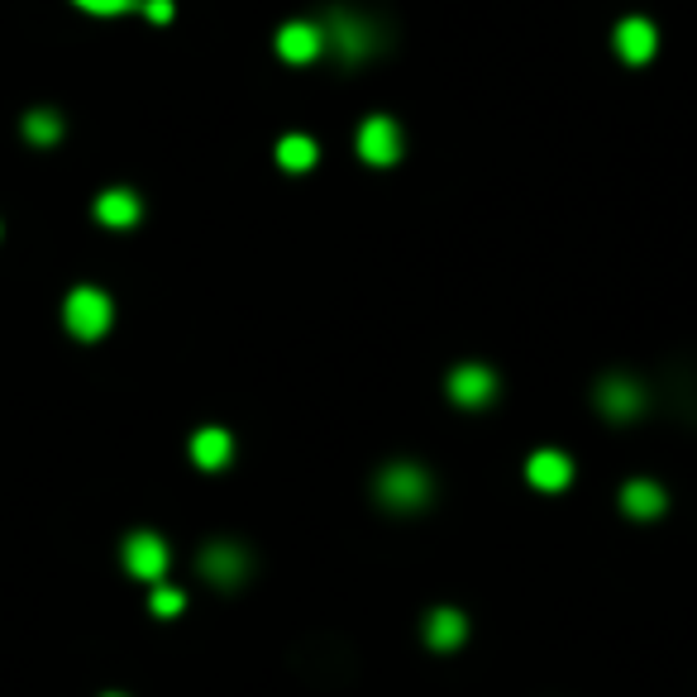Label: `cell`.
Listing matches in <instances>:
<instances>
[{
	"mask_svg": "<svg viewBox=\"0 0 697 697\" xmlns=\"http://www.w3.org/2000/svg\"><path fill=\"white\" fill-rule=\"evenodd\" d=\"M149 607H153V616H178L182 607H186V598L178 588H153V598H149Z\"/></svg>",
	"mask_w": 697,
	"mask_h": 697,
	"instance_id": "obj_18",
	"label": "cell"
},
{
	"mask_svg": "<svg viewBox=\"0 0 697 697\" xmlns=\"http://www.w3.org/2000/svg\"><path fill=\"white\" fill-rule=\"evenodd\" d=\"M449 397L459 406H487L497 397V373L483 368V363H463V368L449 373Z\"/></svg>",
	"mask_w": 697,
	"mask_h": 697,
	"instance_id": "obj_7",
	"label": "cell"
},
{
	"mask_svg": "<svg viewBox=\"0 0 697 697\" xmlns=\"http://www.w3.org/2000/svg\"><path fill=\"white\" fill-rule=\"evenodd\" d=\"M358 158L373 168H387L401 158V129L392 115H368V120L358 125Z\"/></svg>",
	"mask_w": 697,
	"mask_h": 697,
	"instance_id": "obj_4",
	"label": "cell"
},
{
	"mask_svg": "<svg viewBox=\"0 0 697 697\" xmlns=\"http://www.w3.org/2000/svg\"><path fill=\"white\" fill-rule=\"evenodd\" d=\"M106 697H125V693H106Z\"/></svg>",
	"mask_w": 697,
	"mask_h": 697,
	"instance_id": "obj_21",
	"label": "cell"
},
{
	"mask_svg": "<svg viewBox=\"0 0 697 697\" xmlns=\"http://www.w3.org/2000/svg\"><path fill=\"white\" fill-rule=\"evenodd\" d=\"M201 573L211 578L215 588H235L244 583V573H249V555H244L239 545H206V555H201Z\"/></svg>",
	"mask_w": 697,
	"mask_h": 697,
	"instance_id": "obj_9",
	"label": "cell"
},
{
	"mask_svg": "<svg viewBox=\"0 0 697 697\" xmlns=\"http://www.w3.org/2000/svg\"><path fill=\"white\" fill-rule=\"evenodd\" d=\"M278 53L287 57V63H297V67L315 63V57L325 53L321 24H311V20H292V24H282V29H278Z\"/></svg>",
	"mask_w": 697,
	"mask_h": 697,
	"instance_id": "obj_8",
	"label": "cell"
},
{
	"mask_svg": "<svg viewBox=\"0 0 697 697\" xmlns=\"http://www.w3.org/2000/svg\"><path fill=\"white\" fill-rule=\"evenodd\" d=\"M315 158H321V149H315L307 135H282V139H278V163H282L287 172H307Z\"/></svg>",
	"mask_w": 697,
	"mask_h": 697,
	"instance_id": "obj_16",
	"label": "cell"
},
{
	"mask_svg": "<svg viewBox=\"0 0 697 697\" xmlns=\"http://www.w3.org/2000/svg\"><path fill=\"white\" fill-rule=\"evenodd\" d=\"M664 506H669V497H664V487L650 483V478H635V483L621 487V512L635 516V521H655V516H664Z\"/></svg>",
	"mask_w": 697,
	"mask_h": 697,
	"instance_id": "obj_13",
	"label": "cell"
},
{
	"mask_svg": "<svg viewBox=\"0 0 697 697\" xmlns=\"http://www.w3.org/2000/svg\"><path fill=\"white\" fill-rule=\"evenodd\" d=\"M321 39H325V53H335L340 67L368 63V57L387 43L383 29H377L368 14H354V10H330L321 20Z\"/></svg>",
	"mask_w": 697,
	"mask_h": 697,
	"instance_id": "obj_1",
	"label": "cell"
},
{
	"mask_svg": "<svg viewBox=\"0 0 697 697\" xmlns=\"http://www.w3.org/2000/svg\"><path fill=\"white\" fill-rule=\"evenodd\" d=\"M63 321L77 340H100L110 330V297L96 292V287H77V292H67Z\"/></svg>",
	"mask_w": 697,
	"mask_h": 697,
	"instance_id": "obj_3",
	"label": "cell"
},
{
	"mask_svg": "<svg viewBox=\"0 0 697 697\" xmlns=\"http://www.w3.org/2000/svg\"><path fill=\"white\" fill-rule=\"evenodd\" d=\"M139 215H143V206H139V196L129 192V186H110V192L96 201V221H100V225H110V229L139 225Z\"/></svg>",
	"mask_w": 697,
	"mask_h": 697,
	"instance_id": "obj_14",
	"label": "cell"
},
{
	"mask_svg": "<svg viewBox=\"0 0 697 697\" xmlns=\"http://www.w3.org/2000/svg\"><path fill=\"white\" fill-rule=\"evenodd\" d=\"M592 397H598V411H602L607 420H635V416L645 411V392H641V383H635V377H621V373L602 377Z\"/></svg>",
	"mask_w": 697,
	"mask_h": 697,
	"instance_id": "obj_5",
	"label": "cell"
},
{
	"mask_svg": "<svg viewBox=\"0 0 697 697\" xmlns=\"http://www.w3.org/2000/svg\"><path fill=\"white\" fill-rule=\"evenodd\" d=\"M57 135H63V120H57L53 110H29L24 115V139L29 143H57Z\"/></svg>",
	"mask_w": 697,
	"mask_h": 697,
	"instance_id": "obj_17",
	"label": "cell"
},
{
	"mask_svg": "<svg viewBox=\"0 0 697 697\" xmlns=\"http://www.w3.org/2000/svg\"><path fill=\"white\" fill-rule=\"evenodd\" d=\"M125 569L135 573V578H163L168 573V545H163V535H153V530H135L125 540Z\"/></svg>",
	"mask_w": 697,
	"mask_h": 697,
	"instance_id": "obj_6",
	"label": "cell"
},
{
	"mask_svg": "<svg viewBox=\"0 0 697 697\" xmlns=\"http://www.w3.org/2000/svg\"><path fill=\"white\" fill-rule=\"evenodd\" d=\"M655 43H660L655 24L641 20V14H635V20H621V24H616V53L626 57V63H635V67L655 57Z\"/></svg>",
	"mask_w": 697,
	"mask_h": 697,
	"instance_id": "obj_12",
	"label": "cell"
},
{
	"mask_svg": "<svg viewBox=\"0 0 697 697\" xmlns=\"http://www.w3.org/2000/svg\"><path fill=\"white\" fill-rule=\"evenodd\" d=\"M143 10H149L153 24H168L172 20V0H143Z\"/></svg>",
	"mask_w": 697,
	"mask_h": 697,
	"instance_id": "obj_20",
	"label": "cell"
},
{
	"mask_svg": "<svg viewBox=\"0 0 697 697\" xmlns=\"http://www.w3.org/2000/svg\"><path fill=\"white\" fill-rule=\"evenodd\" d=\"M72 6H82L92 14H125V10H135L139 0H72Z\"/></svg>",
	"mask_w": 697,
	"mask_h": 697,
	"instance_id": "obj_19",
	"label": "cell"
},
{
	"mask_svg": "<svg viewBox=\"0 0 697 697\" xmlns=\"http://www.w3.org/2000/svg\"><path fill=\"white\" fill-rule=\"evenodd\" d=\"M526 478H530V487H540V492H564L573 483V463H569V454H559V449H535L530 463H526Z\"/></svg>",
	"mask_w": 697,
	"mask_h": 697,
	"instance_id": "obj_10",
	"label": "cell"
},
{
	"mask_svg": "<svg viewBox=\"0 0 697 697\" xmlns=\"http://www.w3.org/2000/svg\"><path fill=\"white\" fill-rule=\"evenodd\" d=\"M430 473L416 469V463H387L383 473H377V502L392 506V512H416V506L430 502Z\"/></svg>",
	"mask_w": 697,
	"mask_h": 697,
	"instance_id": "obj_2",
	"label": "cell"
},
{
	"mask_svg": "<svg viewBox=\"0 0 697 697\" xmlns=\"http://www.w3.org/2000/svg\"><path fill=\"white\" fill-rule=\"evenodd\" d=\"M229 454H235V440H229V430L206 426V430L192 435V459H196V469H225Z\"/></svg>",
	"mask_w": 697,
	"mask_h": 697,
	"instance_id": "obj_15",
	"label": "cell"
},
{
	"mask_svg": "<svg viewBox=\"0 0 697 697\" xmlns=\"http://www.w3.org/2000/svg\"><path fill=\"white\" fill-rule=\"evenodd\" d=\"M469 641V616L459 612V607H435L426 616V645L430 650H459Z\"/></svg>",
	"mask_w": 697,
	"mask_h": 697,
	"instance_id": "obj_11",
	"label": "cell"
}]
</instances>
